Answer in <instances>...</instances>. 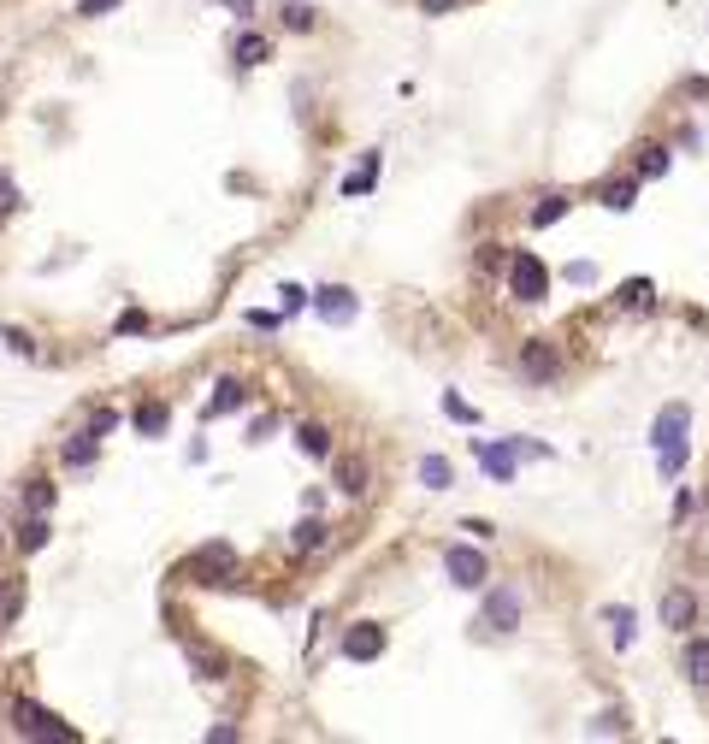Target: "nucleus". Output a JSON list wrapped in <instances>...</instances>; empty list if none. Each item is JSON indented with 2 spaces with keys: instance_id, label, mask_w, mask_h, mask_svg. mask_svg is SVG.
I'll return each instance as SVG.
<instances>
[{
  "instance_id": "nucleus-1",
  "label": "nucleus",
  "mask_w": 709,
  "mask_h": 744,
  "mask_svg": "<svg viewBox=\"0 0 709 744\" xmlns=\"http://www.w3.org/2000/svg\"><path fill=\"white\" fill-rule=\"evenodd\" d=\"M692 408L686 402H668L662 414H656V426H650V449H656V467H662V479H674L680 467H686V455H692Z\"/></svg>"
},
{
  "instance_id": "nucleus-2",
  "label": "nucleus",
  "mask_w": 709,
  "mask_h": 744,
  "mask_svg": "<svg viewBox=\"0 0 709 744\" xmlns=\"http://www.w3.org/2000/svg\"><path fill=\"white\" fill-rule=\"evenodd\" d=\"M509 296L515 302H544L550 296V266L538 254H515L509 260Z\"/></svg>"
},
{
  "instance_id": "nucleus-3",
  "label": "nucleus",
  "mask_w": 709,
  "mask_h": 744,
  "mask_svg": "<svg viewBox=\"0 0 709 744\" xmlns=\"http://www.w3.org/2000/svg\"><path fill=\"white\" fill-rule=\"evenodd\" d=\"M12 727L24 733V739H54V744H65V739H77L65 721H54L42 703H12Z\"/></svg>"
},
{
  "instance_id": "nucleus-4",
  "label": "nucleus",
  "mask_w": 709,
  "mask_h": 744,
  "mask_svg": "<svg viewBox=\"0 0 709 744\" xmlns=\"http://www.w3.org/2000/svg\"><path fill=\"white\" fill-rule=\"evenodd\" d=\"M520 372H526L532 384H556V378H562V355H556V343L526 337V343H520Z\"/></svg>"
},
{
  "instance_id": "nucleus-5",
  "label": "nucleus",
  "mask_w": 709,
  "mask_h": 744,
  "mask_svg": "<svg viewBox=\"0 0 709 744\" xmlns=\"http://www.w3.org/2000/svg\"><path fill=\"white\" fill-rule=\"evenodd\" d=\"M444 573H450L461 591H479V585L491 579L485 556H479V550H467V544H450V550H444Z\"/></svg>"
},
{
  "instance_id": "nucleus-6",
  "label": "nucleus",
  "mask_w": 709,
  "mask_h": 744,
  "mask_svg": "<svg viewBox=\"0 0 709 744\" xmlns=\"http://www.w3.org/2000/svg\"><path fill=\"white\" fill-rule=\"evenodd\" d=\"M314 308H320V319H331V325H349V319L361 313V302H355V290L325 284V290H314Z\"/></svg>"
},
{
  "instance_id": "nucleus-7",
  "label": "nucleus",
  "mask_w": 709,
  "mask_h": 744,
  "mask_svg": "<svg viewBox=\"0 0 709 744\" xmlns=\"http://www.w3.org/2000/svg\"><path fill=\"white\" fill-rule=\"evenodd\" d=\"M485 626H491V632H515V626H520V591L503 585V591L485 603Z\"/></svg>"
},
{
  "instance_id": "nucleus-8",
  "label": "nucleus",
  "mask_w": 709,
  "mask_h": 744,
  "mask_svg": "<svg viewBox=\"0 0 709 744\" xmlns=\"http://www.w3.org/2000/svg\"><path fill=\"white\" fill-rule=\"evenodd\" d=\"M343 656H349V662H373V656H385V632H379V626H349Z\"/></svg>"
},
{
  "instance_id": "nucleus-9",
  "label": "nucleus",
  "mask_w": 709,
  "mask_h": 744,
  "mask_svg": "<svg viewBox=\"0 0 709 744\" xmlns=\"http://www.w3.org/2000/svg\"><path fill=\"white\" fill-rule=\"evenodd\" d=\"M698 620V597L692 591H662V626L668 632H686Z\"/></svg>"
},
{
  "instance_id": "nucleus-10",
  "label": "nucleus",
  "mask_w": 709,
  "mask_h": 744,
  "mask_svg": "<svg viewBox=\"0 0 709 744\" xmlns=\"http://www.w3.org/2000/svg\"><path fill=\"white\" fill-rule=\"evenodd\" d=\"M479 461H485V473L497 485H515V449L509 443H479Z\"/></svg>"
},
{
  "instance_id": "nucleus-11",
  "label": "nucleus",
  "mask_w": 709,
  "mask_h": 744,
  "mask_svg": "<svg viewBox=\"0 0 709 744\" xmlns=\"http://www.w3.org/2000/svg\"><path fill=\"white\" fill-rule=\"evenodd\" d=\"M325 544H331V526H325V520H302V526L290 532V550H296V556H314Z\"/></svg>"
},
{
  "instance_id": "nucleus-12",
  "label": "nucleus",
  "mask_w": 709,
  "mask_h": 744,
  "mask_svg": "<svg viewBox=\"0 0 709 744\" xmlns=\"http://www.w3.org/2000/svg\"><path fill=\"white\" fill-rule=\"evenodd\" d=\"M680 668H686V680L704 685L709 691V638H692L686 650H680Z\"/></svg>"
},
{
  "instance_id": "nucleus-13",
  "label": "nucleus",
  "mask_w": 709,
  "mask_h": 744,
  "mask_svg": "<svg viewBox=\"0 0 709 744\" xmlns=\"http://www.w3.org/2000/svg\"><path fill=\"white\" fill-rule=\"evenodd\" d=\"M237 408H243V384H237V378H219V384H213V396H207V420L237 414Z\"/></svg>"
},
{
  "instance_id": "nucleus-14",
  "label": "nucleus",
  "mask_w": 709,
  "mask_h": 744,
  "mask_svg": "<svg viewBox=\"0 0 709 744\" xmlns=\"http://www.w3.org/2000/svg\"><path fill=\"white\" fill-rule=\"evenodd\" d=\"M597 201H603L609 213H627V207L639 201V178H615V184H603V189H597Z\"/></svg>"
},
{
  "instance_id": "nucleus-15",
  "label": "nucleus",
  "mask_w": 709,
  "mask_h": 744,
  "mask_svg": "<svg viewBox=\"0 0 709 744\" xmlns=\"http://www.w3.org/2000/svg\"><path fill=\"white\" fill-rule=\"evenodd\" d=\"M337 491H343V496H361V491H367V461H361V455L337 461Z\"/></svg>"
},
{
  "instance_id": "nucleus-16",
  "label": "nucleus",
  "mask_w": 709,
  "mask_h": 744,
  "mask_svg": "<svg viewBox=\"0 0 709 744\" xmlns=\"http://www.w3.org/2000/svg\"><path fill=\"white\" fill-rule=\"evenodd\" d=\"M420 485H426V491H450L455 467L444 461V455H426V461H420Z\"/></svg>"
},
{
  "instance_id": "nucleus-17",
  "label": "nucleus",
  "mask_w": 709,
  "mask_h": 744,
  "mask_svg": "<svg viewBox=\"0 0 709 744\" xmlns=\"http://www.w3.org/2000/svg\"><path fill=\"white\" fill-rule=\"evenodd\" d=\"M272 60V42L266 36H237V65L243 71H255V65H266Z\"/></svg>"
},
{
  "instance_id": "nucleus-18",
  "label": "nucleus",
  "mask_w": 709,
  "mask_h": 744,
  "mask_svg": "<svg viewBox=\"0 0 709 744\" xmlns=\"http://www.w3.org/2000/svg\"><path fill=\"white\" fill-rule=\"evenodd\" d=\"M296 449L314 455V461H325V455H331V432H325V426H296Z\"/></svg>"
},
{
  "instance_id": "nucleus-19",
  "label": "nucleus",
  "mask_w": 709,
  "mask_h": 744,
  "mask_svg": "<svg viewBox=\"0 0 709 744\" xmlns=\"http://www.w3.org/2000/svg\"><path fill=\"white\" fill-rule=\"evenodd\" d=\"M18 615H24V579H6L0 585V626H12Z\"/></svg>"
},
{
  "instance_id": "nucleus-20",
  "label": "nucleus",
  "mask_w": 709,
  "mask_h": 744,
  "mask_svg": "<svg viewBox=\"0 0 709 744\" xmlns=\"http://www.w3.org/2000/svg\"><path fill=\"white\" fill-rule=\"evenodd\" d=\"M48 544V520L42 514H30V520H18V550L30 556V550H42Z\"/></svg>"
},
{
  "instance_id": "nucleus-21",
  "label": "nucleus",
  "mask_w": 709,
  "mask_h": 744,
  "mask_svg": "<svg viewBox=\"0 0 709 744\" xmlns=\"http://www.w3.org/2000/svg\"><path fill=\"white\" fill-rule=\"evenodd\" d=\"M231 567H237L231 544H213V550H201V556H195V573H231Z\"/></svg>"
},
{
  "instance_id": "nucleus-22",
  "label": "nucleus",
  "mask_w": 709,
  "mask_h": 744,
  "mask_svg": "<svg viewBox=\"0 0 709 744\" xmlns=\"http://www.w3.org/2000/svg\"><path fill=\"white\" fill-rule=\"evenodd\" d=\"M166 420H172V414H166L160 402H142V408H136V432H142V437H160V432H166Z\"/></svg>"
},
{
  "instance_id": "nucleus-23",
  "label": "nucleus",
  "mask_w": 709,
  "mask_h": 744,
  "mask_svg": "<svg viewBox=\"0 0 709 744\" xmlns=\"http://www.w3.org/2000/svg\"><path fill=\"white\" fill-rule=\"evenodd\" d=\"M639 172H645V178H662V172H668V148H662V142H645V148H639Z\"/></svg>"
},
{
  "instance_id": "nucleus-24",
  "label": "nucleus",
  "mask_w": 709,
  "mask_h": 744,
  "mask_svg": "<svg viewBox=\"0 0 709 744\" xmlns=\"http://www.w3.org/2000/svg\"><path fill=\"white\" fill-rule=\"evenodd\" d=\"M650 296H656V290H650L645 278H633V284H621V296H615V302H621L627 313H633V308L645 313V308H650Z\"/></svg>"
},
{
  "instance_id": "nucleus-25",
  "label": "nucleus",
  "mask_w": 709,
  "mask_h": 744,
  "mask_svg": "<svg viewBox=\"0 0 709 744\" xmlns=\"http://www.w3.org/2000/svg\"><path fill=\"white\" fill-rule=\"evenodd\" d=\"M314 24H320V12H314V6H302V0H290V6H284V30H314Z\"/></svg>"
},
{
  "instance_id": "nucleus-26",
  "label": "nucleus",
  "mask_w": 709,
  "mask_h": 744,
  "mask_svg": "<svg viewBox=\"0 0 709 744\" xmlns=\"http://www.w3.org/2000/svg\"><path fill=\"white\" fill-rule=\"evenodd\" d=\"M562 213H568V195H544V201L532 207V225H556Z\"/></svg>"
},
{
  "instance_id": "nucleus-27",
  "label": "nucleus",
  "mask_w": 709,
  "mask_h": 744,
  "mask_svg": "<svg viewBox=\"0 0 709 744\" xmlns=\"http://www.w3.org/2000/svg\"><path fill=\"white\" fill-rule=\"evenodd\" d=\"M60 461L65 467H95V443H89V437H83V443H65Z\"/></svg>"
},
{
  "instance_id": "nucleus-28",
  "label": "nucleus",
  "mask_w": 709,
  "mask_h": 744,
  "mask_svg": "<svg viewBox=\"0 0 709 744\" xmlns=\"http://www.w3.org/2000/svg\"><path fill=\"white\" fill-rule=\"evenodd\" d=\"M609 626H615V650L633 644V609H609Z\"/></svg>"
},
{
  "instance_id": "nucleus-29",
  "label": "nucleus",
  "mask_w": 709,
  "mask_h": 744,
  "mask_svg": "<svg viewBox=\"0 0 709 744\" xmlns=\"http://www.w3.org/2000/svg\"><path fill=\"white\" fill-rule=\"evenodd\" d=\"M591 733H627V715H621V709H603V715L591 721Z\"/></svg>"
},
{
  "instance_id": "nucleus-30",
  "label": "nucleus",
  "mask_w": 709,
  "mask_h": 744,
  "mask_svg": "<svg viewBox=\"0 0 709 744\" xmlns=\"http://www.w3.org/2000/svg\"><path fill=\"white\" fill-rule=\"evenodd\" d=\"M30 508H36V514H48V508H54V485H48V479H36V485H30Z\"/></svg>"
},
{
  "instance_id": "nucleus-31",
  "label": "nucleus",
  "mask_w": 709,
  "mask_h": 744,
  "mask_svg": "<svg viewBox=\"0 0 709 744\" xmlns=\"http://www.w3.org/2000/svg\"><path fill=\"white\" fill-rule=\"evenodd\" d=\"M18 213V189H12V178L0 172V219H12Z\"/></svg>"
},
{
  "instance_id": "nucleus-32",
  "label": "nucleus",
  "mask_w": 709,
  "mask_h": 744,
  "mask_svg": "<svg viewBox=\"0 0 709 744\" xmlns=\"http://www.w3.org/2000/svg\"><path fill=\"white\" fill-rule=\"evenodd\" d=\"M444 414H450V420H461V426H473V420H479V414H473L461 396H444Z\"/></svg>"
},
{
  "instance_id": "nucleus-33",
  "label": "nucleus",
  "mask_w": 709,
  "mask_h": 744,
  "mask_svg": "<svg viewBox=\"0 0 709 744\" xmlns=\"http://www.w3.org/2000/svg\"><path fill=\"white\" fill-rule=\"evenodd\" d=\"M119 0H77V18H107Z\"/></svg>"
},
{
  "instance_id": "nucleus-34",
  "label": "nucleus",
  "mask_w": 709,
  "mask_h": 744,
  "mask_svg": "<svg viewBox=\"0 0 709 744\" xmlns=\"http://www.w3.org/2000/svg\"><path fill=\"white\" fill-rule=\"evenodd\" d=\"M6 349H12V355H36V343H30L24 331H6Z\"/></svg>"
},
{
  "instance_id": "nucleus-35",
  "label": "nucleus",
  "mask_w": 709,
  "mask_h": 744,
  "mask_svg": "<svg viewBox=\"0 0 709 744\" xmlns=\"http://www.w3.org/2000/svg\"><path fill=\"white\" fill-rule=\"evenodd\" d=\"M455 6H461V0H420V12H426V18H444V12H455Z\"/></svg>"
},
{
  "instance_id": "nucleus-36",
  "label": "nucleus",
  "mask_w": 709,
  "mask_h": 744,
  "mask_svg": "<svg viewBox=\"0 0 709 744\" xmlns=\"http://www.w3.org/2000/svg\"><path fill=\"white\" fill-rule=\"evenodd\" d=\"M113 426H119V414H95V420H89V437H107Z\"/></svg>"
},
{
  "instance_id": "nucleus-37",
  "label": "nucleus",
  "mask_w": 709,
  "mask_h": 744,
  "mask_svg": "<svg viewBox=\"0 0 709 744\" xmlns=\"http://www.w3.org/2000/svg\"><path fill=\"white\" fill-rule=\"evenodd\" d=\"M692 508H698V496H692V491H680V496H674V520H686Z\"/></svg>"
},
{
  "instance_id": "nucleus-38",
  "label": "nucleus",
  "mask_w": 709,
  "mask_h": 744,
  "mask_svg": "<svg viewBox=\"0 0 709 744\" xmlns=\"http://www.w3.org/2000/svg\"><path fill=\"white\" fill-rule=\"evenodd\" d=\"M686 95H698V101H709V77H686Z\"/></svg>"
},
{
  "instance_id": "nucleus-39",
  "label": "nucleus",
  "mask_w": 709,
  "mask_h": 744,
  "mask_svg": "<svg viewBox=\"0 0 709 744\" xmlns=\"http://www.w3.org/2000/svg\"><path fill=\"white\" fill-rule=\"evenodd\" d=\"M225 6H231V12H243V18H249V0H225Z\"/></svg>"
}]
</instances>
